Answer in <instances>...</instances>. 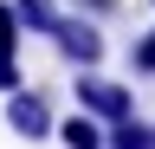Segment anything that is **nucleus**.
Listing matches in <instances>:
<instances>
[{
    "label": "nucleus",
    "mask_w": 155,
    "mask_h": 149,
    "mask_svg": "<svg viewBox=\"0 0 155 149\" xmlns=\"http://www.w3.org/2000/svg\"><path fill=\"white\" fill-rule=\"evenodd\" d=\"M7 130L13 136H26V143H45V136H58V123H52V97L45 91H7Z\"/></svg>",
    "instance_id": "7ed1b4c3"
},
{
    "label": "nucleus",
    "mask_w": 155,
    "mask_h": 149,
    "mask_svg": "<svg viewBox=\"0 0 155 149\" xmlns=\"http://www.w3.org/2000/svg\"><path fill=\"white\" fill-rule=\"evenodd\" d=\"M13 13H19V26H26L32 39H52L58 20H65V13H58V0H13Z\"/></svg>",
    "instance_id": "39448f33"
},
{
    "label": "nucleus",
    "mask_w": 155,
    "mask_h": 149,
    "mask_svg": "<svg viewBox=\"0 0 155 149\" xmlns=\"http://www.w3.org/2000/svg\"><path fill=\"white\" fill-rule=\"evenodd\" d=\"M52 46H58V59H65L71 71L104 65V26H97V13H65L58 32H52Z\"/></svg>",
    "instance_id": "f257e3e1"
},
{
    "label": "nucleus",
    "mask_w": 155,
    "mask_h": 149,
    "mask_svg": "<svg viewBox=\"0 0 155 149\" xmlns=\"http://www.w3.org/2000/svg\"><path fill=\"white\" fill-rule=\"evenodd\" d=\"M110 149H155V123H136V117L110 123Z\"/></svg>",
    "instance_id": "423d86ee"
},
{
    "label": "nucleus",
    "mask_w": 155,
    "mask_h": 149,
    "mask_svg": "<svg viewBox=\"0 0 155 149\" xmlns=\"http://www.w3.org/2000/svg\"><path fill=\"white\" fill-rule=\"evenodd\" d=\"M129 71H136V78H155V26L136 39V52H129Z\"/></svg>",
    "instance_id": "0eeeda50"
},
{
    "label": "nucleus",
    "mask_w": 155,
    "mask_h": 149,
    "mask_svg": "<svg viewBox=\"0 0 155 149\" xmlns=\"http://www.w3.org/2000/svg\"><path fill=\"white\" fill-rule=\"evenodd\" d=\"M58 143L65 149H110V123L91 117V110H71V117L58 123Z\"/></svg>",
    "instance_id": "20e7f679"
},
{
    "label": "nucleus",
    "mask_w": 155,
    "mask_h": 149,
    "mask_svg": "<svg viewBox=\"0 0 155 149\" xmlns=\"http://www.w3.org/2000/svg\"><path fill=\"white\" fill-rule=\"evenodd\" d=\"M26 84V71H19V52H0V97L7 91H19Z\"/></svg>",
    "instance_id": "1a4fd4ad"
},
{
    "label": "nucleus",
    "mask_w": 155,
    "mask_h": 149,
    "mask_svg": "<svg viewBox=\"0 0 155 149\" xmlns=\"http://www.w3.org/2000/svg\"><path fill=\"white\" fill-rule=\"evenodd\" d=\"M71 7H78V13H97V20H110V13L123 7V0H71Z\"/></svg>",
    "instance_id": "9d476101"
},
{
    "label": "nucleus",
    "mask_w": 155,
    "mask_h": 149,
    "mask_svg": "<svg viewBox=\"0 0 155 149\" xmlns=\"http://www.w3.org/2000/svg\"><path fill=\"white\" fill-rule=\"evenodd\" d=\"M19 13H13V0H0V52H19Z\"/></svg>",
    "instance_id": "6e6552de"
},
{
    "label": "nucleus",
    "mask_w": 155,
    "mask_h": 149,
    "mask_svg": "<svg viewBox=\"0 0 155 149\" xmlns=\"http://www.w3.org/2000/svg\"><path fill=\"white\" fill-rule=\"evenodd\" d=\"M71 97H78V110H91V117H104V123H123V117H136V97H129V84H116V78H97V65L71 78Z\"/></svg>",
    "instance_id": "f03ea898"
}]
</instances>
